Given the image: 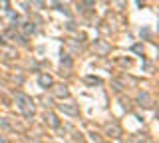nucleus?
I'll return each mask as SVG.
<instances>
[{"label": "nucleus", "mask_w": 159, "mask_h": 143, "mask_svg": "<svg viewBox=\"0 0 159 143\" xmlns=\"http://www.w3.org/2000/svg\"><path fill=\"white\" fill-rule=\"evenodd\" d=\"M44 123H46L50 129H58V127H60V119H58V115L54 111H46V113H44Z\"/></svg>", "instance_id": "4"}, {"label": "nucleus", "mask_w": 159, "mask_h": 143, "mask_svg": "<svg viewBox=\"0 0 159 143\" xmlns=\"http://www.w3.org/2000/svg\"><path fill=\"white\" fill-rule=\"evenodd\" d=\"M86 83H92V86H99V83H102V80H99V78H86Z\"/></svg>", "instance_id": "12"}, {"label": "nucleus", "mask_w": 159, "mask_h": 143, "mask_svg": "<svg viewBox=\"0 0 159 143\" xmlns=\"http://www.w3.org/2000/svg\"><path fill=\"white\" fill-rule=\"evenodd\" d=\"M78 6H80V8H82V10H89V8H92V6H93V2H80V4H78Z\"/></svg>", "instance_id": "13"}, {"label": "nucleus", "mask_w": 159, "mask_h": 143, "mask_svg": "<svg viewBox=\"0 0 159 143\" xmlns=\"http://www.w3.org/2000/svg\"><path fill=\"white\" fill-rule=\"evenodd\" d=\"M93 52H96L98 56H107V54H109V46L103 40H96V42H93Z\"/></svg>", "instance_id": "5"}, {"label": "nucleus", "mask_w": 159, "mask_h": 143, "mask_svg": "<svg viewBox=\"0 0 159 143\" xmlns=\"http://www.w3.org/2000/svg\"><path fill=\"white\" fill-rule=\"evenodd\" d=\"M0 143H8V139H6V137H2V135H0Z\"/></svg>", "instance_id": "14"}, {"label": "nucleus", "mask_w": 159, "mask_h": 143, "mask_svg": "<svg viewBox=\"0 0 159 143\" xmlns=\"http://www.w3.org/2000/svg\"><path fill=\"white\" fill-rule=\"evenodd\" d=\"M131 143H151V141H149V137L135 133V135H131Z\"/></svg>", "instance_id": "10"}, {"label": "nucleus", "mask_w": 159, "mask_h": 143, "mask_svg": "<svg viewBox=\"0 0 159 143\" xmlns=\"http://www.w3.org/2000/svg\"><path fill=\"white\" fill-rule=\"evenodd\" d=\"M0 56H2L4 60H14L18 54H16V50H14V48H6V46H2V48H0Z\"/></svg>", "instance_id": "8"}, {"label": "nucleus", "mask_w": 159, "mask_h": 143, "mask_svg": "<svg viewBox=\"0 0 159 143\" xmlns=\"http://www.w3.org/2000/svg\"><path fill=\"white\" fill-rule=\"evenodd\" d=\"M60 111H64L66 115H72V117H78L80 115V109H78V103L74 100H62V103H58Z\"/></svg>", "instance_id": "2"}, {"label": "nucleus", "mask_w": 159, "mask_h": 143, "mask_svg": "<svg viewBox=\"0 0 159 143\" xmlns=\"http://www.w3.org/2000/svg\"><path fill=\"white\" fill-rule=\"evenodd\" d=\"M16 105H18V109L22 111L24 117H34V113H36V105H34V100L30 96L18 93L16 96Z\"/></svg>", "instance_id": "1"}, {"label": "nucleus", "mask_w": 159, "mask_h": 143, "mask_svg": "<svg viewBox=\"0 0 159 143\" xmlns=\"http://www.w3.org/2000/svg\"><path fill=\"white\" fill-rule=\"evenodd\" d=\"M38 83H40V87H52L54 80H52V76H48V74H40V76H38Z\"/></svg>", "instance_id": "7"}, {"label": "nucleus", "mask_w": 159, "mask_h": 143, "mask_svg": "<svg viewBox=\"0 0 159 143\" xmlns=\"http://www.w3.org/2000/svg\"><path fill=\"white\" fill-rule=\"evenodd\" d=\"M20 28H22V32H24V34H34V32H36V28H34V24H30V22H24V24H22Z\"/></svg>", "instance_id": "11"}, {"label": "nucleus", "mask_w": 159, "mask_h": 143, "mask_svg": "<svg viewBox=\"0 0 159 143\" xmlns=\"http://www.w3.org/2000/svg\"><path fill=\"white\" fill-rule=\"evenodd\" d=\"M106 133L109 137H119V135H121V129H119V125H107Z\"/></svg>", "instance_id": "9"}, {"label": "nucleus", "mask_w": 159, "mask_h": 143, "mask_svg": "<svg viewBox=\"0 0 159 143\" xmlns=\"http://www.w3.org/2000/svg\"><path fill=\"white\" fill-rule=\"evenodd\" d=\"M0 42H2V36H0Z\"/></svg>", "instance_id": "15"}, {"label": "nucleus", "mask_w": 159, "mask_h": 143, "mask_svg": "<svg viewBox=\"0 0 159 143\" xmlns=\"http://www.w3.org/2000/svg\"><path fill=\"white\" fill-rule=\"evenodd\" d=\"M52 93L60 100H70V90L66 83H54L52 86Z\"/></svg>", "instance_id": "3"}, {"label": "nucleus", "mask_w": 159, "mask_h": 143, "mask_svg": "<svg viewBox=\"0 0 159 143\" xmlns=\"http://www.w3.org/2000/svg\"><path fill=\"white\" fill-rule=\"evenodd\" d=\"M137 105H141V107H151L153 105V97L149 96L147 92H141L137 96Z\"/></svg>", "instance_id": "6"}]
</instances>
